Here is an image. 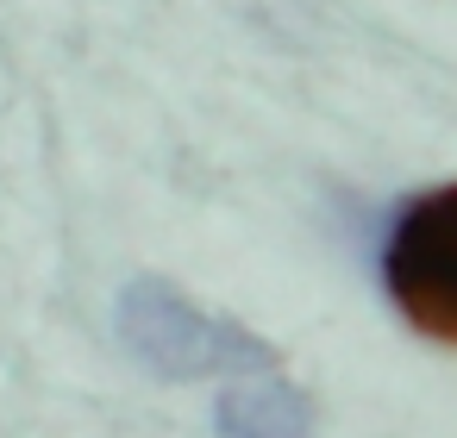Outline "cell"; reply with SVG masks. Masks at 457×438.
<instances>
[{
    "label": "cell",
    "mask_w": 457,
    "mask_h": 438,
    "mask_svg": "<svg viewBox=\"0 0 457 438\" xmlns=\"http://www.w3.org/2000/svg\"><path fill=\"white\" fill-rule=\"evenodd\" d=\"M113 326H120V344L163 382H201V376H232V369L270 376L276 363V351L257 332L195 307L163 276H132L113 301Z\"/></svg>",
    "instance_id": "1"
},
{
    "label": "cell",
    "mask_w": 457,
    "mask_h": 438,
    "mask_svg": "<svg viewBox=\"0 0 457 438\" xmlns=\"http://www.w3.org/2000/svg\"><path fill=\"white\" fill-rule=\"evenodd\" d=\"M382 294L420 338L457 351V182L395 207L382 238Z\"/></svg>",
    "instance_id": "2"
},
{
    "label": "cell",
    "mask_w": 457,
    "mask_h": 438,
    "mask_svg": "<svg viewBox=\"0 0 457 438\" xmlns=\"http://www.w3.org/2000/svg\"><path fill=\"white\" fill-rule=\"evenodd\" d=\"M213 438H313V401L282 376H245L220 388Z\"/></svg>",
    "instance_id": "3"
}]
</instances>
